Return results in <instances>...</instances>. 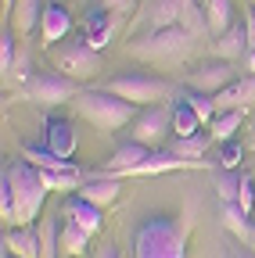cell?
Instances as JSON below:
<instances>
[{
	"label": "cell",
	"mask_w": 255,
	"mask_h": 258,
	"mask_svg": "<svg viewBox=\"0 0 255 258\" xmlns=\"http://www.w3.org/2000/svg\"><path fill=\"white\" fill-rule=\"evenodd\" d=\"M133 258H187V226L169 215H151L133 233Z\"/></svg>",
	"instance_id": "1"
},
{
	"label": "cell",
	"mask_w": 255,
	"mask_h": 258,
	"mask_svg": "<svg viewBox=\"0 0 255 258\" xmlns=\"http://www.w3.org/2000/svg\"><path fill=\"white\" fill-rule=\"evenodd\" d=\"M4 176L11 183V194H15V222L18 226H33V219L40 215L43 198H47L40 169L29 165V161H11V165H4Z\"/></svg>",
	"instance_id": "2"
},
{
	"label": "cell",
	"mask_w": 255,
	"mask_h": 258,
	"mask_svg": "<svg viewBox=\"0 0 255 258\" xmlns=\"http://www.w3.org/2000/svg\"><path fill=\"white\" fill-rule=\"evenodd\" d=\"M76 108H79V115H83L86 122L101 125V129H122V125H130V122L140 115L137 104L122 101V97H115V93H108V90H79Z\"/></svg>",
	"instance_id": "3"
},
{
	"label": "cell",
	"mask_w": 255,
	"mask_h": 258,
	"mask_svg": "<svg viewBox=\"0 0 255 258\" xmlns=\"http://www.w3.org/2000/svg\"><path fill=\"white\" fill-rule=\"evenodd\" d=\"M190 47H194V32L183 25H169V29H155L147 36H140L130 50L137 57H147V61H176Z\"/></svg>",
	"instance_id": "4"
},
{
	"label": "cell",
	"mask_w": 255,
	"mask_h": 258,
	"mask_svg": "<svg viewBox=\"0 0 255 258\" xmlns=\"http://www.w3.org/2000/svg\"><path fill=\"white\" fill-rule=\"evenodd\" d=\"M105 90L108 93H115V97H122V101H130V104H162L166 97L173 93V86L166 83V79H158V76H151V72H130V76H115V79H108L105 83Z\"/></svg>",
	"instance_id": "5"
},
{
	"label": "cell",
	"mask_w": 255,
	"mask_h": 258,
	"mask_svg": "<svg viewBox=\"0 0 255 258\" xmlns=\"http://www.w3.org/2000/svg\"><path fill=\"white\" fill-rule=\"evenodd\" d=\"M50 61H54V69L61 76H69V79H93L101 72V57L97 50H93L90 43H54L50 47Z\"/></svg>",
	"instance_id": "6"
},
{
	"label": "cell",
	"mask_w": 255,
	"mask_h": 258,
	"mask_svg": "<svg viewBox=\"0 0 255 258\" xmlns=\"http://www.w3.org/2000/svg\"><path fill=\"white\" fill-rule=\"evenodd\" d=\"M25 93L33 97L36 104H47V108H54V104L76 101V97H79V86H76V79L61 76V72H40V76H33V79H29Z\"/></svg>",
	"instance_id": "7"
},
{
	"label": "cell",
	"mask_w": 255,
	"mask_h": 258,
	"mask_svg": "<svg viewBox=\"0 0 255 258\" xmlns=\"http://www.w3.org/2000/svg\"><path fill=\"white\" fill-rule=\"evenodd\" d=\"M130 125H133L130 133H133V140H137V144L155 147V144H162V137L173 129V111H169L166 104H151V108H144Z\"/></svg>",
	"instance_id": "8"
},
{
	"label": "cell",
	"mask_w": 255,
	"mask_h": 258,
	"mask_svg": "<svg viewBox=\"0 0 255 258\" xmlns=\"http://www.w3.org/2000/svg\"><path fill=\"white\" fill-rule=\"evenodd\" d=\"M230 83H234V64L230 61H205V64H198V69L187 76L190 90H194V93H209V97L223 93Z\"/></svg>",
	"instance_id": "9"
},
{
	"label": "cell",
	"mask_w": 255,
	"mask_h": 258,
	"mask_svg": "<svg viewBox=\"0 0 255 258\" xmlns=\"http://www.w3.org/2000/svg\"><path fill=\"white\" fill-rule=\"evenodd\" d=\"M147 158H151V147H144V144L130 140V144H122V147H115V151H112V158H108V176L122 179L126 172H133L137 165H144Z\"/></svg>",
	"instance_id": "10"
},
{
	"label": "cell",
	"mask_w": 255,
	"mask_h": 258,
	"mask_svg": "<svg viewBox=\"0 0 255 258\" xmlns=\"http://www.w3.org/2000/svg\"><path fill=\"white\" fill-rule=\"evenodd\" d=\"M4 247L15 258H43V240H40V230H33V226H15V230H8Z\"/></svg>",
	"instance_id": "11"
},
{
	"label": "cell",
	"mask_w": 255,
	"mask_h": 258,
	"mask_svg": "<svg viewBox=\"0 0 255 258\" xmlns=\"http://www.w3.org/2000/svg\"><path fill=\"white\" fill-rule=\"evenodd\" d=\"M69 29H72V15H69V8L65 4H47L43 8V22H40V36H43V43H61L69 36Z\"/></svg>",
	"instance_id": "12"
},
{
	"label": "cell",
	"mask_w": 255,
	"mask_h": 258,
	"mask_svg": "<svg viewBox=\"0 0 255 258\" xmlns=\"http://www.w3.org/2000/svg\"><path fill=\"white\" fill-rule=\"evenodd\" d=\"M248 104H255V76H241V79H234L223 93H216V108L219 111L248 108Z\"/></svg>",
	"instance_id": "13"
},
{
	"label": "cell",
	"mask_w": 255,
	"mask_h": 258,
	"mask_svg": "<svg viewBox=\"0 0 255 258\" xmlns=\"http://www.w3.org/2000/svg\"><path fill=\"white\" fill-rule=\"evenodd\" d=\"M183 18V0H151L144 8V22L147 29H169V25H180Z\"/></svg>",
	"instance_id": "14"
},
{
	"label": "cell",
	"mask_w": 255,
	"mask_h": 258,
	"mask_svg": "<svg viewBox=\"0 0 255 258\" xmlns=\"http://www.w3.org/2000/svg\"><path fill=\"white\" fill-rule=\"evenodd\" d=\"M76 194L105 208V205L119 201V179H115V176H90V179H86V183H83Z\"/></svg>",
	"instance_id": "15"
},
{
	"label": "cell",
	"mask_w": 255,
	"mask_h": 258,
	"mask_svg": "<svg viewBox=\"0 0 255 258\" xmlns=\"http://www.w3.org/2000/svg\"><path fill=\"white\" fill-rule=\"evenodd\" d=\"M61 215H69L72 222H79L86 233H97V230H101V222H105V215H101V205H93V201L79 198V194H76V198L69 201V208L61 212Z\"/></svg>",
	"instance_id": "16"
},
{
	"label": "cell",
	"mask_w": 255,
	"mask_h": 258,
	"mask_svg": "<svg viewBox=\"0 0 255 258\" xmlns=\"http://www.w3.org/2000/svg\"><path fill=\"white\" fill-rule=\"evenodd\" d=\"M47 151H54L58 158H72L76 151V133L65 118H50L47 122Z\"/></svg>",
	"instance_id": "17"
},
{
	"label": "cell",
	"mask_w": 255,
	"mask_h": 258,
	"mask_svg": "<svg viewBox=\"0 0 255 258\" xmlns=\"http://www.w3.org/2000/svg\"><path fill=\"white\" fill-rule=\"evenodd\" d=\"M22 158L29 161V165H36V169H47V172H79L69 158H58L47 147H22Z\"/></svg>",
	"instance_id": "18"
},
{
	"label": "cell",
	"mask_w": 255,
	"mask_h": 258,
	"mask_svg": "<svg viewBox=\"0 0 255 258\" xmlns=\"http://www.w3.org/2000/svg\"><path fill=\"white\" fill-rule=\"evenodd\" d=\"M244 122V108H230V111H219L212 122H209V140H219V144H227L234 140V133L241 129Z\"/></svg>",
	"instance_id": "19"
},
{
	"label": "cell",
	"mask_w": 255,
	"mask_h": 258,
	"mask_svg": "<svg viewBox=\"0 0 255 258\" xmlns=\"http://www.w3.org/2000/svg\"><path fill=\"white\" fill-rule=\"evenodd\" d=\"M216 50H219L223 61H234V57L248 54L251 47H248V29H244V22H241V25H230L227 32H223L219 43H216Z\"/></svg>",
	"instance_id": "20"
},
{
	"label": "cell",
	"mask_w": 255,
	"mask_h": 258,
	"mask_svg": "<svg viewBox=\"0 0 255 258\" xmlns=\"http://www.w3.org/2000/svg\"><path fill=\"white\" fill-rule=\"evenodd\" d=\"M43 0H15L11 8V18H15V29L18 32H33L36 22H43Z\"/></svg>",
	"instance_id": "21"
},
{
	"label": "cell",
	"mask_w": 255,
	"mask_h": 258,
	"mask_svg": "<svg viewBox=\"0 0 255 258\" xmlns=\"http://www.w3.org/2000/svg\"><path fill=\"white\" fill-rule=\"evenodd\" d=\"M198 125H201L198 111L190 108L187 97H180V101L173 104V133H176V137H194V133H198Z\"/></svg>",
	"instance_id": "22"
},
{
	"label": "cell",
	"mask_w": 255,
	"mask_h": 258,
	"mask_svg": "<svg viewBox=\"0 0 255 258\" xmlns=\"http://www.w3.org/2000/svg\"><path fill=\"white\" fill-rule=\"evenodd\" d=\"M90 237L93 233H86L79 222L65 219V222H61V254H83L86 244H90Z\"/></svg>",
	"instance_id": "23"
},
{
	"label": "cell",
	"mask_w": 255,
	"mask_h": 258,
	"mask_svg": "<svg viewBox=\"0 0 255 258\" xmlns=\"http://www.w3.org/2000/svg\"><path fill=\"white\" fill-rule=\"evenodd\" d=\"M230 15H234V0H205V18H209V32L223 36L230 29Z\"/></svg>",
	"instance_id": "24"
},
{
	"label": "cell",
	"mask_w": 255,
	"mask_h": 258,
	"mask_svg": "<svg viewBox=\"0 0 255 258\" xmlns=\"http://www.w3.org/2000/svg\"><path fill=\"white\" fill-rule=\"evenodd\" d=\"M101 11H105V8H101ZM101 11H97V15L90 11V18H86V40H83V43H90L93 50H101V47L108 43V36H112V22H108Z\"/></svg>",
	"instance_id": "25"
},
{
	"label": "cell",
	"mask_w": 255,
	"mask_h": 258,
	"mask_svg": "<svg viewBox=\"0 0 255 258\" xmlns=\"http://www.w3.org/2000/svg\"><path fill=\"white\" fill-rule=\"evenodd\" d=\"M223 226H227L230 233H237L241 240L244 237H251V226H248V212L237 205V201H227L223 205Z\"/></svg>",
	"instance_id": "26"
},
{
	"label": "cell",
	"mask_w": 255,
	"mask_h": 258,
	"mask_svg": "<svg viewBox=\"0 0 255 258\" xmlns=\"http://www.w3.org/2000/svg\"><path fill=\"white\" fill-rule=\"evenodd\" d=\"M15 57H18L15 32L4 25V29H0V72H4V79H8V72H15Z\"/></svg>",
	"instance_id": "27"
},
{
	"label": "cell",
	"mask_w": 255,
	"mask_h": 258,
	"mask_svg": "<svg viewBox=\"0 0 255 258\" xmlns=\"http://www.w3.org/2000/svg\"><path fill=\"white\" fill-rule=\"evenodd\" d=\"M209 151V140L201 137V133H194V137H176V144H173V154H180V158H201Z\"/></svg>",
	"instance_id": "28"
},
{
	"label": "cell",
	"mask_w": 255,
	"mask_h": 258,
	"mask_svg": "<svg viewBox=\"0 0 255 258\" xmlns=\"http://www.w3.org/2000/svg\"><path fill=\"white\" fill-rule=\"evenodd\" d=\"M40 240H43V258H58V251H61V226L54 219H43Z\"/></svg>",
	"instance_id": "29"
},
{
	"label": "cell",
	"mask_w": 255,
	"mask_h": 258,
	"mask_svg": "<svg viewBox=\"0 0 255 258\" xmlns=\"http://www.w3.org/2000/svg\"><path fill=\"white\" fill-rule=\"evenodd\" d=\"M40 179H43L47 190H79L83 186L79 172H47V169H40Z\"/></svg>",
	"instance_id": "30"
},
{
	"label": "cell",
	"mask_w": 255,
	"mask_h": 258,
	"mask_svg": "<svg viewBox=\"0 0 255 258\" xmlns=\"http://www.w3.org/2000/svg\"><path fill=\"white\" fill-rule=\"evenodd\" d=\"M187 101H190V108L198 111V118H201V122H212V118L219 115L216 97H209V93H187Z\"/></svg>",
	"instance_id": "31"
},
{
	"label": "cell",
	"mask_w": 255,
	"mask_h": 258,
	"mask_svg": "<svg viewBox=\"0 0 255 258\" xmlns=\"http://www.w3.org/2000/svg\"><path fill=\"white\" fill-rule=\"evenodd\" d=\"M0 219L11 222V226H18L15 222V194H11V183H8L4 172H0Z\"/></svg>",
	"instance_id": "32"
},
{
	"label": "cell",
	"mask_w": 255,
	"mask_h": 258,
	"mask_svg": "<svg viewBox=\"0 0 255 258\" xmlns=\"http://www.w3.org/2000/svg\"><path fill=\"white\" fill-rule=\"evenodd\" d=\"M216 190H219L223 205H227V201H237V190H241V176H237V172H223V176L216 179Z\"/></svg>",
	"instance_id": "33"
},
{
	"label": "cell",
	"mask_w": 255,
	"mask_h": 258,
	"mask_svg": "<svg viewBox=\"0 0 255 258\" xmlns=\"http://www.w3.org/2000/svg\"><path fill=\"white\" fill-rule=\"evenodd\" d=\"M219 165L227 169V172H234V169L241 165V144H234V140L223 144V151H219Z\"/></svg>",
	"instance_id": "34"
},
{
	"label": "cell",
	"mask_w": 255,
	"mask_h": 258,
	"mask_svg": "<svg viewBox=\"0 0 255 258\" xmlns=\"http://www.w3.org/2000/svg\"><path fill=\"white\" fill-rule=\"evenodd\" d=\"M237 205L248 212V215H255V183H251V176H241V190H237Z\"/></svg>",
	"instance_id": "35"
},
{
	"label": "cell",
	"mask_w": 255,
	"mask_h": 258,
	"mask_svg": "<svg viewBox=\"0 0 255 258\" xmlns=\"http://www.w3.org/2000/svg\"><path fill=\"white\" fill-rule=\"evenodd\" d=\"M133 4H137V0H101V8H105V11H115V15L130 11Z\"/></svg>",
	"instance_id": "36"
},
{
	"label": "cell",
	"mask_w": 255,
	"mask_h": 258,
	"mask_svg": "<svg viewBox=\"0 0 255 258\" xmlns=\"http://www.w3.org/2000/svg\"><path fill=\"white\" fill-rule=\"evenodd\" d=\"M244 29H248V47L255 50V11L244 15Z\"/></svg>",
	"instance_id": "37"
},
{
	"label": "cell",
	"mask_w": 255,
	"mask_h": 258,
	"mask_svg": "<svg viewBox=\"0 0 255 258\" xmlns=\"http://www.w3.org/2000/svg\"><path fill=\"white\" fill-rule=\"evenodd\" d=\"M97 258H119V254H115V247H101V251H97Z\"/></svg>",
	"instance_id": "38"
},
{
	"label": "cell",
	"mask_w": 255,
	"mask_h": 258,
	"mask_svg": "<svg viewBox=\"0 0 255 258\" xmlns=\"http://www.w3.org/2000/svg\"><path fill=\"white\" fill-rule=\"evenodd\" d=\"M248 69H251V76H255V50H248Z\"/></svg>",
	"instance_id": "39"
},
{
	"label": "cell",
	"mask_w": 255,
	"mask_h": 258,
	"mask_svg": "<svg viewBox=\"0 0 255 258\" xmlns=\"http://www.w3.org/2000/svg\"><path fill=\"white\" fill-rule=\"evenodd\" d=\"M230 258H255V254H248V251H237V254H230Z\"/></svg>",
	"instance_id": "40"
},
{
	"label": "cell",
	"mask_w": 255,
	"mask_h": 258,
	"mask_svg": "<svg viewBox=\"0 0 255 258\" xmlns=\"http://www.w3.org/2000/svg\"><path fill=\"white\" fill-rule=\"evenodd\" d=\"M190 4H198V0H183V8H190Z\"/></svg>",
	"instance_id": "41"
},
{
	"label": "cell",
	"mask_w": 255,
	"mask_h": 258,
	"mask_svg": "<svg viewBox=\"0 0 255 258\" xmlns=\"http://www.w3.org/2000/svg\"><path fill=\"white\" fill-rule=\"evenodd\" d=\"M4 8H15V0H4Z\"/></svg>",
	"instance_id": "42"
},
{
	"label": "cell",
	"mask_w": 255,
	"mask_h": 258,
	"mask_svg": "<svg viewBox=\"0 0 255 258\" xmlns=\"http://www.w3.org/2000/svg\"><path fill=\"white\" fill-rule=\"evenodd\" d=\"M251 240H255V226H251Z\"/></svg>",
	"instance_id": "43"
},
{
	"label": "cell",
	"mask_w": 255,
	"mask_h": 258,
	"mask_svg": "<svg viewBox=\"0 0 255 258\" xmlns=\"http://www.w3.org/2000/svg\"><path fill=\"white\" fill-rule=\"evenodd\" d=\"M251 144H255V129H251Z\"/></svg>",
	"instance_id": "44"
}]
</instances>
